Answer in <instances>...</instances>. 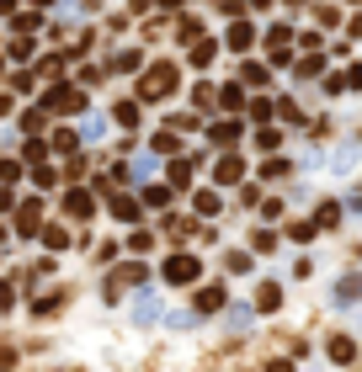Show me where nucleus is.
<instances>
[{
  "label": "nucleus",
  "instance_id": "obj_6",
  "mask_svg": "<svg viewBox=\"0 0 362 372\" xmlns=\"http://www.w3.org/2000/svg\"><path fill=\"white\" fill-rule=\"evenodd\" d=\"M43 245H54V250H64V245H70V234H64V229H49V234H43Z\"/></svg>",
  "mask_w": 362,
  "mask_h": 372
},
{
  "label": "nucleus",
  "instance_id": "obj_2",
  "mask_svg": "<svg viewBox=\"0 0 362 372\" xmlns=\"http://www.w3.org/2000/svg\"><path fill=\"white\" fill-rule=\"evenodd\" d=\"M170 85H176V75H170V70H166V64H160V70H155V75H149V80H144V96H149V101H155V96H166Z\"/></svg>",
  "mask_w": 362,
  "mask_h": 372
},
{
  "label": "nucleus",
  "instance_id": "obj_5",
  "mask_svg": "<svg viewBox=\"0 0 362 372\" xmlns=\"http://www.w3.org/2000/svg\"><path fill=\"white\" fill-rule=\"evenodd\" d=\"M70 213H75V218H85V213H91V203H85V192H70Z\"/></svg>",
  "mask_w": 362,
  "mask_h": 372
},
{
  "label": "nucleus",
  "instance_id": "obj_1",
  "mask_svg": "<svg viewBox=\"0 0 362 372\" xmlns=\"http://www.w3.org/2000/svg\"><path fill=\"white\" fill-rule=\"evenodd\" d=\"M166 276L187 288V282H197V261H192V255H176V261H166Z\"/></svg>",
  "mask_w": 362,
  "mask_h": 372
},
{
  "label": "nucleus",
  "instance_id": "obj_4",
  "mask_svg": "<svg viewBox=\"0 0 362 372\" xmlns=\"http://www.w3.org/2000/svg\"><path fill=\"white\" fill-rule=\"evenodd\" d=\"M330 357H336V361H351V357H357V346H351V340H330Z\"/></svg>",
  "mask_w": 362,
  "mask_h": 372
},
{
  "label": "nucleus",
  "instance_id": "obj_3",
  "mask_svg": "<svg viewBox=\"0 0 362 372\" xmlns=\"http://www.w3.org/2000/svg\"><path fill=\"white\" fill-rule=\"evenodd\" d=\"M224 303V288H208V293H197V309H218Z\"/></svg>",
  "mask_w": 362,
  "mask_h": 372
}]
</instances>
